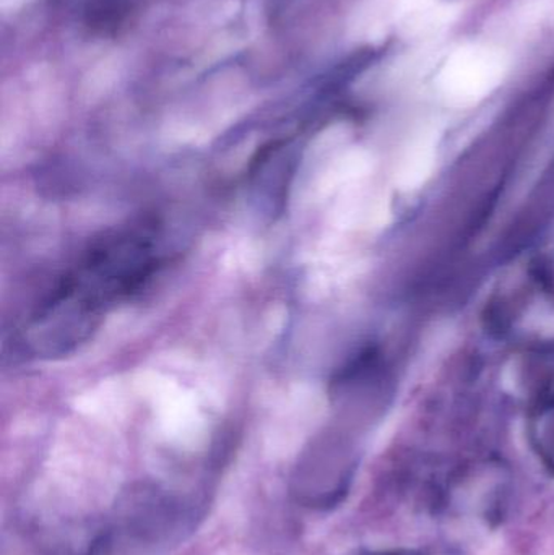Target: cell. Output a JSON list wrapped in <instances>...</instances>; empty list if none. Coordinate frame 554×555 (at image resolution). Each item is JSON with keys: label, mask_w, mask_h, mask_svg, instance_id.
<instances>
[{"label": "cell", "mask_w": 554, "mask_h": 555, "mask_svg": "<svg viewBox=\"0 0 554 555\" xmlns=\"http://www.w3.org/2000/svg\"><path fill=\"white\" fill-rule=\"evenodd\" d=\"M159 262L153 228L132 227L98 241L28 320L23 341L35 354H67L90 338L109 307L137 293Z\"/></svg>", "instance_id": "obj_1"}, {"label": "cell", "mask_w": 554, "mask_h": 555, "mask_svg": "<svg viewBox=\"0 0 554 555\" xmlns=\"http://www.w3.org/2000/svg\"><path fill=\"white\" fill-rule=\"evenodd\" d=\"M435 166V149L433 143L422 142L413 146L403 156L399 168V185L403 191H412L425 184Z\"/></svg>", "instance_id": "obj_2"}]
</instances>
